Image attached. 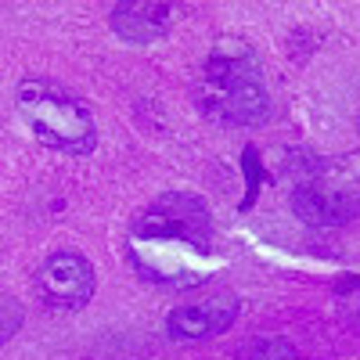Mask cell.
I'll return each mask as SVG.
<instances>
[{
  "instance_id": "cell-1",
  "label": "cell",
  "mask_w": 360,
  "mask_h": 360,
  "mask_svg": "<svg viewBox=\"0 0 360 360\" xmlns=\"http://www.w3.org/2000/svg\"><path fill=\"white\" fill-rule=\"evenodd\" d=\"M198 105L205 115L227 127H256L266 119L270 98L256 51L238 40L224 37L205 54V65L198 76Z\"/></svg>"
},
{
  "instance_id": "cell-2",
  "label": "cell",
  "mask_w": 360,
  "mask_h": 360,
  "mask_svg": "<svg viewBox=\"0 0 360 360\" xmlns=\"http://www.w3.org/2000/svg\"><path fill=\"white\" fill-rule=\"evenodd\" d=\"M18 115L25 119V127L33 130V137L47 148H58L65 155H86L98 144L94 115L90 108L72 94V90L58 86L54 79H25L18 86Z\"/></svg>"
},
{
  "instance_id": "cell-3",
  "label": "cell",
  "mask_w": 360,
  "mask_h": 360,
  "mask_svg": "<svg viewBox=\"0 0 360 360\" xmlns=\"http://www.w3.org/2000/svg\"><path fill=\"white\" fill-rule=\"evenodd\" d=\"M134 242H176L205 256L209 242H213L209 209L195 195H162L134 220Z\"/></svg>"
},
{
  "instance_id": "cell-4",
  "label": "cell",
  "mask_w": 360,
  "mask_h": 360,
  "mask_svg": "<svg viewBox=\"0 0 360 360\" xmlns=\"http://www.w3.org/2000/svg\"><path fill=\"white\" fill-rule=\"evenodd\" d=\"M37 292L54 310H79L94 295V266L72 249L51 252L37 274Z\"/></svg>"
},
{
  "instance_id": "cell-5",
  "label": "cell",
  "mask_w": 360,
  "mask_h": 360,
  "mask_svg": "<svg viewBox=\"0 0 360 360\" xmlns=\"http://www.w3.org/2000/svg\"><path fill=\"white\" fill-rule=\"evenodd\" d=\"M238 317V299L231 292H209L195 303L176 307L166 321V332L180 342H195V339H213L234 324Z\"/></svg>"
},
{
  "instance_id": "cell-6",
  "label": "cell",
  "mask_w": 360,
  "mask_h": 360,
  "mask_svg": "<svg viewBox=\"0 0 360 360\" xmlns=\"http://www.w3.org/2000/svg\"><path fill=\"white\" fill-rule=\"evenodd\" d=\"M292 209H295V217L310 227H339V224H349L360 213V195L314 176V180H307V184H299L292 191Z\"/></svg>"
},
{
  "instance_id": "cell-7",
  "label": "cell",
  "mask_w": 360,
  "mask_h": 360,
  "mask_svg": "<svg viewBox=\"0 0 360 360\" xmlns=\"http://www.w3.org/2000/svg\"><path fill=\"white\" fill-rule=\"evenodd\" d=\"M173 8L162 0H123L112 8V29L130 44H152L169 33Z\"/></svg>"
},
{
  "instance_id": "cell-8",
  "label": "cell",
  "mask_w": 360,
  "mask_h": 360,
  "mask_svg": "<svg viewBox=\"0 0 360 360\" xmlns=\"http://www.w3.org/2000/svg\"><path fill=\"white\" fill-rule=\"evenodd\" d=\"M242 360H299L288 339H252L242 349Z\"/></svg>"
},
{
  "instance_id": "cell-9",
  "label": "cell",
  "mask_w": 360,
  "mask_h": 360,
  "mask_svg": "<svg viewBox=\"0 0 360 360\" xmlns=\"http://www.w3.org/2000/svg\"><path fill=\"white\" fill-rule=\"evenodd\" d=\"M22 321H25V310H22V303H18L15 295L0 292V346H4L8 339H15V332L22 328Z\"/></svg>"
},
{
  "instance_id": "cell-10",
  "label": "cell",
  "mask_w": 360,
  "mask_h": 360,
  "mask_svg": "<svg viewBox=\"0 0 360 360\" xmlns=\"http://www.w3.org/2000/svg\"><path fill=\"white\" fill-rule=\"evenodd\" d=\"M346 317H349V328H353V332H360V299H353V303L346 307Z\"/></svg>"
}]
</instances>
